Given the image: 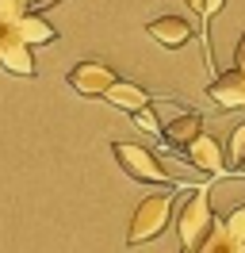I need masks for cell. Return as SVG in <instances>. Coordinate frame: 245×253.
Listing matches in <instances>:
<instances>
[{
    "label": "cell",
    "mask_w": 245,
    "mask_h": 253,
    "mask_svg": "<svg viewBox=\"0 0 245 253\" xmlns=\"http://www.w3.org/2000/svg\"><path fill=\"white\" fill-rule=\"evenodd\" d=\"M214 222H218V215H214L211 200H207V188H196L184 196L180 192V211H176V234H180V250L196 253L203 242H207V234L214 230Z\"/></svg>",
    "instance_id": "1"
},
{
    "label": "cell",
    "mask_w": 245,
    "mask_h": 253,
    "mask_svg": "<svg viewBox=\"0 0 245 253\" xmlns=\"http://www.w3.org/2000/svg\"><path fill=\"white\" fill-rule=\"evenodd\" d=\"M180 200V188L172 184L165 192H153L146 196L142 204H138L134 219H130V230H126V246H142V242H153V238H161V230L168 226L172 219V207Z\"/></svg>",
    "instance_id": "2"
},
{
    "label": "cell",
    "mask_w": 245,
    "mask_h": 253,
    "mask_svg": "<svg viewBox=\"0 0 245 253\" xmlns=\"http://www.w3.org/2000/svg\"><path fill=\"white\" fill-rule=\"evenodd\" d=\"M111 154L122 165V173L130 180H142V184H176V176L168 173L161 161L153 158V150L138 142H111Z\"/></svg>",
    "instance_id": "3"
},
{
    "label": "cell",
    "mask_w": 245,
    "mask_h": 253,
    "mask_svg": "<svg viewBox=\"0 0 245 253\" xmlns=\"http://www.w3.org/2000/svg\"><path fill=\"white\" fill-rule=\"evenodd\" d=\"M119 81V73L107 62H96V58H84L77 62L69 73H65V84L73 88L77 96H88V100H104V92Z\"/></svg>",
    "instance_id": "4"
},
{
    "label": "cell",
    "mask_w": 245,
    "mask_h": 253,
    "mask_svg": "<svg viewBox=\"0 0 245 253\" xmlns=\"http://www.w3.org/2000/svg\"><path fill=\"white\" fill-rule=\"evenodd\" d=\"M184 158H188V165H192V169H199V173H207V176H230L222 146L214 142L211 134H203V130H199L196 138L184 146Z\"/></svg>",
    "instance_id": "5"
},
{
    "label": "cell",
    "mask_w": 245,
    "mask_h": 253,
    "mask_svg": "<svg viewBox=\"0 0 245 253\" xmlns=\"http://www.w3.org/2000/svg\"><path fill=\"white\" fill-rule=\"evenodd\" d=\"M207 96H211L218 108H245V73L234 65V69H226V73H218V77H211V84H207Z\"/></svg>",
    "instance_id": "6"
},
{
    "label": "cell",
    "mask_w": 245,
    "mask_h": 253,
    "mask_svg": "<svg viewBox=\"0 0 245 253\" xmlns=\"http://www.w3.org/2000/svg\"><path fill=\"white\" fill-rule=\"evenodd\" d=\"M0 69H8L12 77H35V54H31V42H23L19 35L8 27L4 35V46H0Z\"/></svg>",
    "instance_id": "7"
},
{
    "label": "cell",
    "mask_w": 245,
    "mask_h": 253,
    "mask_svg": "<svg viewBox=\"0 0 245 253\" xmlns=\"http://www.w3.org/2000/svg\"><path fill=\"white\" fill-rule=\"evenodd\" d=\"M146 35L153 42H161L165 50H180L192 42V23L184 16H157L153 23H146Z\"/></svg>",
    "instance_id": "8"
},
{
    "label": "cell",
    "mask_w": 245,
    "mask_h": 253,
    "mask_svg": "<svg viewBox=\"0 0 245 253\" xmlns=\"http://www.w3.org/2000/svg\"><path fill=\"white\" fill-rule=\"evenodd\" d=\"M199 130H203V115H199L196 108H188V111H180V115H172L168 123H161V138L184 154V146L192 142Z\"/></svg>",
    "instance_id": "9"
},
{
    "label": "cell",
    "mask_w": 245,
    "mask_h": 253,
    "mask_svg": "<svg viewBox=\"0 0 245 253\" xmlns=\"http://www.w3.org/2000/svg\"><path fill=\"white\" fill-rule=\"evenodd\" d=\"M104 100L111 104V108H119V111H130V115H134L138 108L153 104V96L146 92L142 84H134V81H122V77H119V81H115V84H111V88L104 92Z\"/></svg>",
    "instance_id": "10"
},
{
    "label": "cell",
    "mask_w": 245,
    "mask_h": 253,
    "mask_svg": "<svg viewBox=\"0 0 245 253\" xmlns=\"http://www.w3.org/2000/svg\"><path fill=\"white\" fill-rule=\"evenodd\" d=\"M12 31L19 35L23 42H31V46H46V42H54V39H58V27H54V23H46V16H39L35 8H31L19 23H12Z\"/></svg>",
    "instance_id": "11"
},
{
    "label": "cell",
    "mask_w": 245,
    "mask_h": 253,
    "mask_svg": "<svg viewBox=\"0 0 245 253\" xmlns=\"http://www.w3.org/2000/svg\"><path fill=\"white\" fill-rule=\"evenodd\" d=\"M222 230H226V253H242L245 250V204H238L222 219Z\"/></svg>",
    "instance_id": "12"
},
{
    "label": "cell",
    "mask_w": 245,
    "mask_h": 253,
    "mask_svg": "<svg viewBox=\"0 0 245 253\" xmlns=\"http://www.w3.org/2000/svg\"><path fill=\"white\" fill-rule=\"evenodd\" d=\"M188 8L203 19V46H207V69H214V58H211V39H207V23H211L222 8H226V0H188Z\"/></svg>",
    "instance_id": "13"
},
{
    "label": "cell",
    "mask_w": 245,
    "mask_h": 253,
    "mask_svg": "<svg viewBox=\"0 0 245 253\" xmlns=\"http://www.w3.org/2000/svg\"><path fill=\"white\" fill-rule=\"evenodd\" d=\"M245 165V123L234 126V134H230V146H226V169L234 176V169H242Z\"/></svg>",
    "instance_id": "14"
},
{
    "label": "cell",
    "mask_w": 245,
    "mask_h": 253,
    "mask_svg": "<svg viewBox=\"0 0 245 253\" xmlns=\"http://www.w3.org/2000/svg\"><path fill=\"white\" fill-rule=\"evenodd\" d=\"M27 12H31V0H0V23H4V27L19 23Z\"/></svg>",
    "instance_id": "15"
},
{
    "label": "cell",
    "mask_w": 245,
    "mask_h": 253,
    "mask_svg": "<svg viewBox=\"0 0 245 253\" xmlns=\"http://www.w3.org/2000/svg\"><path fill=\"white\" fill-rule=\"evenodd\" d=\"M134 123L142 126V130H150V134H161V119H157L153 104H146V108H138V111H134Z\"/></svg>",
    "instance_id": "16"
},
{
    "label": "cell",
    "mask_w": 245,
    "mask_h": 253,
    "mask_svg": "<svg viewBox=\"0 0 245 253\" xmlns=\"http://www.w3.org/2000/svg\"><path fill=\"white\" fill-rule=\"evenodd\" d=\"M234 65H238V69L245 73V35L238 39V50H234Z\"/></svg>",
    "instance_id": "17"
},
{
    "label": "cell",
    "mask_w": 245,
    "mask_h": 253,
    "mask_svg": "<svg viewBox=\"0 0 245 253\" xmlns=\"http://www.w3.org/2000/svg\"><path fill=\"white\" fill-rule=\"evenodd\" d=\"M4 35H8V27H4V23H0V46H4Z\"/></svg>",
    "instance_id": "18"
}]
</instances>
